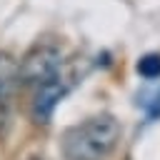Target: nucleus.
I'll list each match as a JSON object with an SVG mask.
<instances>
[{
    "label": "nucleus",
    "mask_w": 160,
    "mask_h": 160,
    "mask_svg": "<svg viewBox=\"0 0 160 160\" xmlns=\"http://www.w3.org/2000/svg\"><path fill=\"white\" fill-rule=\"evenodd\" d=\"M138 72L145 80H158L160 78V52H148L138 60Z\"/></svg>",
    "instance_id": "39448f33"
},
{
    "label": "nucleus",
    "mask_w": 160,
    "mask_h": 160,
    "mask_svg": "<svg viewBox=\"0 0 160 160\" xmlns=\"http://www.w3.org/2000/svg\"><path fill=\"white\" fill-rule=\"evenodd\" d=\"M62 72V52L55 45H35L25 52V58L18 62V78L28 88H38L40 82L55 78Z\"/></svg>",
    "instance_id": "f03ea898"
},
{
    "label": "nucleus",
    "mask_w": 160,
    "mask_h": 160,
    "mask_svg": "<svg viewBox=\"0 0 160 160\" xmlns=\"http://www.w3.org/2000/svg\"><path fill=\"white\" fill-rule=\"evenodd\" d=\"M68 92V80L65 75H55L45 82H40L35 88V95H32V105H30V112H32V120L40 122V125H48L52 120V112L58 108V102L65 98Z\"/></svg>",
    "instance_id": "7ed1b4c3"
},
{
    "label": "nucleus",
    "mask_w": 160,
    "mask_h": 160,
    "mask_svg": "<svg viewBox=\"0 0 160 160\" xmlns=\"http://www.w3.org/2000/svg\"><path fill=\"white\" fill-rule=\"evenodd\" d=\"M18 82V62L8 52H0V138H5L12 125V98Z\"/></svg>",
    "instance_id": "20e7f679"
},
{
    "label": "nucleus",
    "mask_w": 160,
    "mask_h": 160,
    "mask_svg": "<svg viewBox=\"0 0 160 160\" xmlns=\"http://www.w3.org/2000/svg\"><path fill=\"white\" fill-rule=\"evenodd\" d=\"M120 125L112 115H92L62 132L60 150L65 160H102L118 142Z\"/></svg>",
    "instance_id": "f257e3e1"
},
{
    "label": "nucleus",
    "mask_w": 160,
    "mask_h": 160,
    "mask_svg": "<svg viewBox=\"0 0 160 160\" xmlns=\"http://www.w3.org/2000/svg\"><path fill=\"white\" fill-rule=\"evenodd\" d=\"M30 160H45V158H30Z\"/></svg>",
    "instance_id": "423d86ee"
}]
</instances>
